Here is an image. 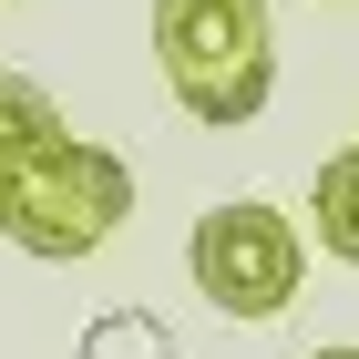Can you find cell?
Masks as SVG:
<instances>
[{
    "mask_svg": "<svg viewBox=\"0 0 359 359\" xmlns=\"http://www.w3.org/2000/svg\"><path fill=\"white\" fill-rule=\"evenodd\" d=\"M154 62L195 123H257L277 93V21L267 0H154Z\"/></svg>",
    "mask_w": 359,
    "mask_h": 359,
    "instance_id": "obj_1",
    "label": "cell"
},
{
    "mask_svg": "<svg viewBox=\"0 0 359 359\" xmlns=\"http://www.w3.org/2000/svg\"><path fill=\"white\" fill-rule=\"evenodd\" d=\"M123 216H134V175H123V154H103L83 134H52L41 154H21L0 175V236L21 257H41V267L93 257Z\"/></svg>",
    "mask_w": 359,
    "mask_h": 359,
    "instance_id": "obj_2",
    "label": "cell"
},
{
    "mask_svg": "<svg viewBox=\"0 0 359 359\" xmlns=\"http://www.w3.org/2000/svg\"><path fill=\"white\" fill-rule=\"evenodd\" d=\"M185 267H195V287H205L226 318H277V308L298 298V277H308V247H298V226L277 216V205L236 195V205H205V216H195Z\"/></svg>",
    "mask_w": 359,
    "mask_h": 359,
    "instance_id": "obj_3",
    "label": "cell"
},
{
    "mask_svg": "<svg viewBox=\"0 0 359 359\" xmlns=\"http://www.w3.org/2000/svg\"><path fill=\"white\" fill-rule=\"evenodd\" d=\"M52 134H62V103L31 83V72H0V175L21 165V154H41Z\"/></svg>",
    "mask_w": 359,
    "mask_h": 359,
    "instance_id": "obj_4",
    "label": "cell"
},
{
    "mask_svg": "<svg viewBox=\"0 0 359 359\" xmlns=\"http://www.w3.org/2000/svg\"><path fill=\"white\" fill-rule=\"evenodd\" d=\"M308 216H318V247L359 267V144L318 165V205H308Z\"/></svg>",
    "mask_w": 359,
    "mask_h": 359,
    "instance_id": "obj_5",
    "label": "cell"
},
{
    "mask_svg": "<svg viewBox=\"0 0 359 359\" xmlns=\"http://www.w3.org/2000/svg\"><path fill=\"white\" fill-rule=\"evenodd\" d=\"M83 359H175V329L154 308H103L83 329Z\"/></svg>",
    "mask_w": 359,
    "mask_h": 359,
    "instance_id": "obj_6",
    "label": "cell"
},
{
    "mask_svg": "<svg viewBox=\"0 0 359 359\" xmlns=\"http://www.w3.org/2000/svg\"><path fill=\"white\" fill-rule=\"evenodd\" d=\"M308 359H359V349H308Z\"/></svg>",
    "mask_w": 359,
    "mask_h": 359,
    "instance_id": "obj_7",
    "label": "cell"
}]
</instances>
